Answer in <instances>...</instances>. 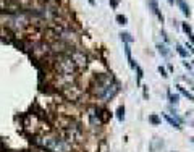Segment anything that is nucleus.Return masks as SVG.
<instances>
[{
	"instance_id": "5",
	"label": "nucleus",
	"mask_w": 194,
	"mask_h": 152,
	"mask_svg": "<svg viewBox=\"0 0 194 152\" xmlns=\"http://www.w3.org/2000/svg\"><path fill=\"white\" fill-rule=\"evenodd\" d=\"M149 7H151V12L157 16V20L160 21V23H163L165 21V16L162 15L160 12V8H159V3H157V0H149Z\"/></svg>"
},
{
	"instance_id": "14",
	"label": "nucleus",
	"mask_w": 194,
	"mask_h": 152,
	"mask_svg": "<svg viewBox=\"0 0 194 152\" xmlns=\"http://www.w3.org/2000/svg\"><path fill=\"white\" fill-rule=\"evenodd\" d=\"M115 21L118 24H121V26H125V24H128V18L125 15H117L115 16Z\"/></svg>"
},
{
	"instance_id": "22",
	"label": "nucleus",
	"mask_w": 194,
	"mask_h": 152,
	"mask_svg": "<svg viewBox=\"0 0 194 152\" xmlns=\"http://www.w3.org/2000/svg\"><path fill=\"white\" fill-rule=\"evenodd\" d=\"M151 121L154 123V125H159V123H160V120H159L155 115H152V117H151Z\"/></svg>"
},
{
	"instance_id": "27",
	"label": "nucleus",
	"mask_w": 194,
	"mask_h": 152,
	"mask_svg": "<svg viewBox=\"0 0 194 152\" xmlns=\"http://www.w3.org/2000/svg\"><path fill=\"white\" fill-rule=\"evenodd\" d=\"M168 3H170V5H173V3H175V0H168Z\"/></svg>"
},
{
	"instance_id": "24",
	"label": "nucleus",
	"mask_w": 194,
	"mask_h": 152,
	"mask_svg": "<svg viewBox=\"0 0 194 152\" xmlns=\"http://www.w3.org/2000/svg\"><path fill=\"white\" fill-rule=\"evenodd\" d=\"M142 91H144V97H149V92H147V86H142Z\"/></svg>"
},
{
	"instance_id": "23",
	"label": "nucleus",
	"mask_w": 194,
	"mask_h": 152,
	"mask_svg": "<svg viewBox=\"0 0 194 152\" xmlns=\"http://www.w3.org/2000/svg\"><path fill=\"white\" fill-rule=\"evenodd\" d=\"M183 66H185V68H188V70H191V68H192L189 61H183Z\"/></svg>"
},
{
	"instance_id": "13",
	"label": "nucleus",
	"mask_w": 194,
	"mask_h": 152,
	"mask_svg": "<svg viewBox=\"0 0 194 152\" xmlns=\"http://www.w3.org/2000/svg\"><path fill=\"white\" fill-rule=\"evenodd\" d=\"M168 100H170V104L178 105V102H180V95H178V94H172V92L168 91Z\"/></svg>"
},
{
	"instance_id": "3",
	"label": "nucleus",
	"mask_w": 194,
	"mask_h": 152,
	"mask_svg": "<svg viewBox=\"0 0 194 152\" xmlns=\"http://www.w3.org/2000/svg\"><path fill=\"white\" fill-rule=\"evenodd\" d=\"M70 57L71 60L75 61V65L78 66V70H84V68H88V65H89V54L86 52V50H83V49H75L73 52L70 54Z\"/></svg>"
},
{
	"instance_id": "18",
	"label": "nucleus",
	"mask_w": 194,
	"mask_h": 152,
	"mask_svg": "<svg viewBox=\"0 0 194 152\" xmlns=\"http://www.w3.org/2000/svg\"><path fill=\"white\" fill-rule=\"evenodd\" d=\"M160 36L163 37V44H168V42H170L168 34H167V31H165V29H162V31H160Z\"/></svg>"
},
{
	"instance_id": "21",
	"label": "nucleus",
	"mask_w": 194,
	"mask_h": 152,
	"mask_svg": "<svg viewBox=\"0 0 194 152\" xmlns=\"http://www.w3.org/2000/svg\"><path fill=\"white\" fill-rule=\"evenodd\" d=\"M186 49H188V52H189V54L194 55V46H192V44H186Z\"/></svg>"
},
{
	"instance_id": "12",
	"label": "nucleus",
	"mask_w": 194,
	"mask_h": 152,
	"mask_svg": "<svg viewBox=\"0 0 194 152\" xmlns=\"http://www.w3.org/2000/svg\"><path fill=\"white\" fill-rule=\"evenodd\" d=\"M176 87H178V91H180L181 94H183L186 99H189L191 102H194V94H192V92H189V91H188V89H185L183 86H176Z\"/></svg>"
},
{
	"instance_id": "28",
	"label": "nucleus",
	"mask_w": 194,
	"mask_h": 152,
	"mask_svg": "<svg viewBox=\"0 0 194 152\" xmlns=\"http://www.w3.org/2000/svg\"><path fill=\"white\" fill-rule=\"evenodd\" d=\"M192 65H194V60H192Z\"/></svg>"
},
{
	"instance_id": "10",
	"label": "nucleus",
	"mask_w": 194,
	"mask_h": 152,
	"mask_svg": "<svg viewBox=\"0 0 194 152\" xmlns=\"http://www.w3.org/2000/svg\"><path fill=\"white\" fill-rule=\"evenodd\" d=\"M120 39H121V42L123 44H133V36L129 34V32H126V31H121L120 32Z\"/></svg>"
},
{
	"instance_id": "11",
	"label": "nucleus",
	"mask_w": 194,
	"mask_h": 152,
	"mask_svg": "<svg viewBox=\"0 0 194 152\" xmlns=\"http://www.w3.org/2000/svg\"><path fill=\"white\" fill-rule=\"evenodd\" d=\"M176 52H178V55L181 58H188V55H189V52L186 50V47H183L181 44H176Z\"/></svg>"
},
{
	"instance_id": "29",
	"label": "nucleus",
	"mask_w": 194,
	"mask_h": 152,
	"mask_svg": "<svg viewBox=\"0 0 194 152\" xmlns=\"http://www.w3.org/2000/svg\"><path fill=\"white\" fill-rule=\"evenodd\" d=\"M192 143H194V139H192Z\"/></svg>"
},
{
	"instance_id": "26",
	"label": "nucleus",
	"mask_w": 194,
	"mask_h": 152,
	"mask_svg": "<svg viewBox=\"0 0 194 152\" xmlns=\"http://www.w3.org/2000/svg\"><path fill=\"white\" fill-rule=\"evenodd\" d=\"M188 37H189V41L194 44V34H189V36H188Z\"/></svg>"
},
{
	"instance_id": "6",
	"label": "nucleus",
	"mask_w": 194,
	"mask_h": 152,
	"mask_svg": "<svg viewBox=\"0 0 194 152\" xmlns=\"http://www.w3.org/2000/svg\"><path fill=\"white\" fill-rule=\"evenodd\" d=\"M123 50H125V55H126V60H128V63L131 68H136V63H134V60H133V55H131V44H123Z\"/></svg>"
},
{
	"instance_id": "4",
	"label": "nucleus",
	"mask_w": 194,
	"mask_h": 152,
	"mask_svg": "<svg viewBox=\"0 0 194 152\" xmlns=\"http://www.w3.org/2000/svg\"><path fill=\"white\" fill-rule=\"evenodd\" d=\"M120 84L117 83V81H113L110 86L107 87V91H105V94H104V97H102V102H110L112 99H115L117 97V94L120 92Z\"/></svg>"
},
{
	"instance_id": "19",
	"label": "nucleus",
	"mask_w": 194,
	"mask_h": 152,
	"mask_svg": "<svg viewBox=\"0 0 194 152\" xmlns=\"http://www.w3.org/2000/svg\"><path fill=\"white\" fill-rule=\"evenodd\" d=\"M159 73L162 75V78H168V73H167V70H165V66H159Z\"/></svg>"
},
{
	"instance_id": "2",
	"label": "nucleus",
	"mask_w": 194,
	"mask_h": 152,
	"mask_svg": "<svg viewBox=\"0 0 194 152\" xmlns=\"http://www.w3.org/2000/svg\"><path fill=\"white\" fill-rule=\"evenodd\" d=\"M113 81H115V78H113L110 73H99V75H95L92 78V81H91L89 91H91V94H92L94 97L102 100V97H104V94L107 91V87L110 86Z\"/></svg>"
},
{
	"instance_id": "9",
	"label": "nucleus",
	"mask_w": 194,
	"mask_h": 152,
	"mask_svg": "<svg viewBox=\"0 0 194 152\" xmlns=\"http://www.w3.org/2000/svg\"><path fill=\"white\" fill-rule=\"evenodd\" d=\"M162 117L165 118V120H167V123H168L170 126H173V128H176V129H181V125H180V123L175 120L173 117H170L168 113H162Z\"/></svg>"
},
{
	"instance_id": "25",
	"label": "nucleus",
	"mask_w": 194,
	"mask_h": 152,
	"mask_svg": "<svg viewBox=\"0 0 194 152\" xmlns=\"http://www.w3.org/2000/svg\"><path fill=\"white\" fill-rule=\"evenodd\" d=\"M88 2H89L91 7H94V5H95V0H88Z\"/></svg>"
},
{
	"instance_id": "7",
	"label": "nucleus",
	"mask_w": 194,
	"mask_h": 152,
	"mask_svg": "<svg viewBox=\"0 0 194 152\" xmlns=\"http://www.w3.org/2000/svg\"><path fill=\"white\" fill-rule=\"evenodd\" d=\"M176 5H178L180 10L183 12V15L189 18V16H191V8H189V5L186 3V0H176Z\"/></svg>"
},
{
	"instance_id": "20",
	"label": "nucleus",
	"mask_w": 194,
	"mask_h": 152,
	"mask_svg": "<svg viewBox=\"0 0 194 152\" xmlns=\"http://www.w3.org/2000/svg\"><path fill=\"white\" fill-rule=\"evenodd\" d=\"M108 3H110V7L113 10H117L118 8V3H120V0H108Z\"/></svg>"
},
{
	"instance_id": "8",
	"label": "nucleus",
	"mask_w": 194,
	"mask_h": 152,
	"mask_svg": "<svg viewBox=\"0 0 194 152\" xmlns=\"http://www.w3.org/2000/svg\"><path fill=\"white\" fill-rule=\"evenodd\" d=\"M157 52L160 54L163 58H168L170 57V49L167 47V44H157Z\"/></svg>"
},
{
	"instance_id": "15",
	"label": "nucleus",
	"mask_w": 194,
	"mask_h": 152,
	"mask_svg": "<svg viewBox=\"0 0 194 152\" xmlns=\"http://www.w3.org/2000/svg\"><path fill=\"white\" fill-rule=\"evenodd\" d=\"M134 71L138 73V83H141V80L144 78V71H142V68H141V66H139L138 63H136V68H134Z\"/></svg>"
},
{
	"instance_id": "17",
	"label": "nucleus",
	"mask_w": 194,
	"mask_h": 152,
	"mask_svg": "<svg viewBox=\"0 0 194 152\" xmlns=\"http://www.w3.org/2000/svg\"><path fill=\"white\" fill-rule=\"evenodd\" d=\"M117 117H118V120H120V121H123V120H125V107H118Z\"/></svg>"
},
{
	"instance_id": "1",
	"label": "nucleus",
	"mask_w": 194,
	"mask_h": 152,
	"mask_svg": "<svg viewBox=\"0 0 194 152\" xmlns=\"http://www.w3.org/2000/svg\"><path fill=\"white\" fill-rule=\"evenodd\" d=\"M36 146L47 152H73V146L60 133H45L36 139Z\"/></svg>"
},
{
	"instance_id": "16",
	"label": "nucleus",
	"mask_w": 194,
	"mask_h": 152,
	"mask_svg": "<svg viewBox=\"0 0 194 152\" xmlns=\"http://www.w3.org/2000/svg\"><path fill=\"white\" fill-rule=\"evenodd\" d=\"M181 29H183L188 36L192 34V28H191V24H188V23H181Z\"/></svg>"
}]
</instances>
